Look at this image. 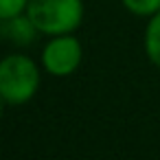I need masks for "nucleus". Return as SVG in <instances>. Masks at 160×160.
Here are the masks:
<instances>
[{
    "mask_svg": "<svg viewBox=\"0 0 160 160\" xmlns=\"http://www.w3.org/2000/svg\"><path fill=\"white\" fill-rule=\"evenodd\" d=\"M83 0H31L27 7V16L48 38L75 33L83 22Z\"/></svg>",
    "mask_w": 160,
    "mask_h": 160,
    "instance_id": "obj_1",
    "label": "nucleus"
},
{
    "mask_svg": "<svg viewBox=\"0 0 160 160\" xmlns=\"http://www.w3.org/2000/svg\"><path fill=\"white\" fill-rule=\"evenodd\" d=\"M40 90L38 64L20 53L7 55L0 64V97L9 105L29 103Z\"/></svg>",
    "mask_w": 160,
    "mask_h": 160,
    "instance_id": "obj_2",
    "label": "nucleus"
},
{
    "mask_svg": "<svg viewBox=\"0 0 160 160\" xmlns=\"http://www.w3.org/2000/svg\"><path fill=\"white\" fill-rule=\"evenodd\" d=\"M83 59L81 42L72 35H55L42 48V66L53 77H68L72 75Z\"/></svg>",
    "mask_w": 160,
    "mask_h": 160,
    "instance_id": "obj_3",
    "label": "nucleus"
},
{
    "mask_svg": "<svg viewBox=\"0 0 160 160\" xmlns=\"http://www.w3.org/2000/svg\"><path fill=\"white\" fill-rule=\"evenodd\" d=\"M0 31H2V38L7 42H11L13 46H29L40 35L38 27L33 24V20L27 13L13 16V18H5L2 24H0Z\"/></svg>",
    "mask_w": 160,
    "mask_h": 160,
    "instance_id": "obj_4",
    "label": "nucleus"
},
{
    "mask_svg": "<svg viewBox=\"0 0 160 160\" xmlns=\"http://www.w3.org/2000/svg\"><path fill=\"white\" fill-rule=\"evenodd\" d=\"M145 53L147 59L160 68V11L149 18L145 29Z\"/></svg>",
    "mask_w": 160,
    "mask_h": 160,
    "instance_id": "obj_5",
    "label": "nucleus"
},
{
    "mask_svg": "<svg viewBox=\"0 0 160 160\" xmlns=\"http://www.w3.org/2000/svg\"><path fill=\"white\" fill-rule=\"evenodd\" d=\"M123 7L140 18H151L160 11V0H121Z\"/></svg>",
    "mask_w": 160,
    "mask_h": 160,
    "instance_id": "obj_6",
    "label": "nucleus"
},
{
    "mask_svg": "<svg viewBox=\"0 0 160 160\" xmlns=\"http://www.w3.org/2000/svg\"><path fill=\"white\" fill-rule=\"evenodd\" d=\"M29 2H31V0H0V20L27 13Z\"/></svg>",
    "mask_w": 160,
    "mask_h": 160,
    "instance_id": "obj_7",
    "label": "nucleus"
}]
</instances>
